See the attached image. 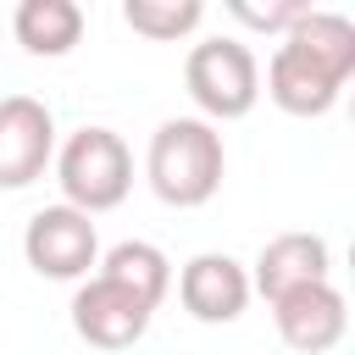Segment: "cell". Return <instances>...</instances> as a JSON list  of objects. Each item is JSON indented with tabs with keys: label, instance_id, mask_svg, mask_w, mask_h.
Here are the masks:
<instances>
[{
	"label": "cell",
	"instance_id": "6da1fadb",
	"mask_svg": "<svg viewBox=\"0 0 355 355\" xmlns=\"http://www.w3.org/2000/svg\"><path fill=\"white\" fill-rule=\"evenodd\" d=\"M355 78V22L344 11H305L266 61V100L288 116H327Z\"/></svg>",
	"mask_w": 355,
	"mask_h": 355
},
{
	"label": "cell",
	"instance_id": "7a4b0ae2",
	"mask_svg": "<svg viewBox=\"0 0 355 355\" xmlns=\"http://www.w3.org/2000/svg\"><path fill=\"white\" fill-rule=\"evenodd\" d=\"M227 178V144H222V128L200 122V116H166L155 133H150V150H144V183L161 205L172 211H194L205 200H216Z\"/></svg>",
	"mask_w": 355,
	"mask_h": 355
},
{
	"label": "cell",
	"instance_id": "3957f363",
	"mask_svg": "<svg viewBox=\"0 0 355 355\" xmlns=\"http://www.w3.org/2000/svg\"><path fill=\"white\" fill-rule=\"evenodd\" d=\"M55 183H61V205L83 211V216H100V211H116L133 189V150L122 144L116 128H100V122H83L78 133L55 139Z\"/></svg>",
	"mask_w": 355,
	"mask_h": 355
},
{
	"label": "cell",
	"instance_id": "277c9868",
	"mask_svg": "<svg viewBox=\"0 0 355 355\" xmlns=\"http://www.w3.org/2000/svg\"><path fill=\"white\" fill-rule=\"evenodd\" d=\"M183 89L200 111V122L222 128V122H239L255 111L261 100V61L244 39L233 33H216V39H200L183 61Z\"/></svg>",
	"mask_w": 355,
	"mask_h": 355
},
{
	"label": "cell",
	"instance_id": "5b68a950",
	"mask_svg": "<svg viewBox=\"0 0 355 355\" xmlns=\"http://www.w3.org/2000/svg\"><path fill=\"white\" fill-rule=\"evenodd\" d=\"M22 261L50 277V283H83L100 266V233L94 216L72 211V205H44L28 216L22 227Z\"/></svg>",
	"mask_w": 355,
	"mask_h": 355
},
{
	"label": "cell",
	"instance_id": "8992f818",
	"mask_svg": "<svg viewBox=\"0 0 355 355\" xmlns=\"http://www.w3.org/2000/svg\"><path fill=\"white\" fill-rule=\"evenodd\" d=\"M155 322V305H144L139 294H128L122 283L89 272L72 288V333L94 349H133Z\"/></svg>",
	"mask_w": 355,
	"mask_h": 355
},
{
	"label": "cell",
	"instance_id": "52a82bcc",
	"mask_svg": "<svg viewBox=\"0 0 355 355\" xmlns=\"http://www.w3.org/2000/svg\"><path fill=\"white\" fill-rule=\"evenodd\" d=\"M55 161V116L33 94H0V189H28Z\"/></svg>",
	"mask_w": 355,
	"mask_h": 355
},
{
	"label": "cell",
	"instance_id": "ba28073f",
	"mask_svg": "<svg viewBox=\"0 0 355 355\" xmlns=\"http://www.w3.org/2000/svg\"><path fill=\"white\" fill-rule=\"evenodd\" d=\"M178 305H183L194 322H205V327L239 322L244 305H250V266L233 261L227 250H200V255H189L183 272H178Z\"/></svg>",
	"mask_w": 355,
	"mask_h": 355
},
{
	"label": "cell",
	"instance_id": "9c48e42d",
	"mask_svg": "<svg viewBox=\"0 0 355 355\" xmlns=\"http://www.w3.org/2000/svg\"><path fill=\"white\" fill-rule=\"evenodd\" d=\"M272 322H277V338L294 355H327L349 333V305L327 277V283H305V288L272 300Z\"/></svg>",
	"mask_w": 355,
	"mask_h": 355
},
{
	"label": "cell",
	"instance_id": "30bf717a",
	"mask_svg": "<svg viewBox=\"0 0 355 355\" xmlns=\"http://www.w3.org/2000/svg\"><path fill=\"white\" fill-rule=\"evenodd\" d=\"M333 277V250L322 233H277L261 244L255 266H250V294H261L266 305L305 288V283H327Z\"/></svg>",
	"mask_w": 355,
	"mask_h": 355
},
{
	"label": "cell",
	"instance_id": "8fae6325",
	"mask_svg": "<svg viewBox=\"0 0 355 355\" xmlns=\"http://www.w3.org/2000/svg\"><path fill=\"white\" fill-rule=\"evenodd\" d=\"M11 33L28 55L39 61H61L78 39H83V6L78 0H22L11 11Z\"/></svg>",
	"mask_w": 355,
	"mask_h": 355
},
{
	"label": "cell",
	"instance_id": "7c38bea8",
	"mask_svg": "<svg viewBox=\"0 0 355 355\" xmlns=\"http://www.w3.org/2000/svg\"><path fill=\"white\" fill-rule=\"evenodd\" d=\"M94 272L111 277V283H122L128 294H139V300L155 305V311H161V300H166V288H172V261H166V250L150 244V239H122V244L100 250V266H94Z\"/></svg>",
	"mask_w": 355,
	"mask_h": 355
},
{
	"label": "cell",
	"instance_id": "4fadbf2b",
	"mask_svg": "<svg viewBox=\"0 0 355 355\" xmlns=\"http://www.w3.org/2000/svg\"><path fill=\"white\" fill-rule=\"evenodd\" d=\"M122 22H128L139 39L178 44V39H189V33L205 22V6H200V0H122Z\"/></svg>",
	"mask_w": 355,
	"mask_h": 355
},
{
	"label": "cell",
	"instance_id": "5bb4252c",
	"mask_svg": "<svg viewBox=\"0 0 355 355\" xmlns=\"http://www.w3.org/2000/svg\"><path fill=\"white\" fill-rule=\"evenodd\" d=\"M311 11V0H277V6H255V0H233L227 6V17L233 22H244V28H255V33H288L300 17Z\"/></svg>",
	"mask_w": 355,
	"mask_h": 355
}]
</instances>
